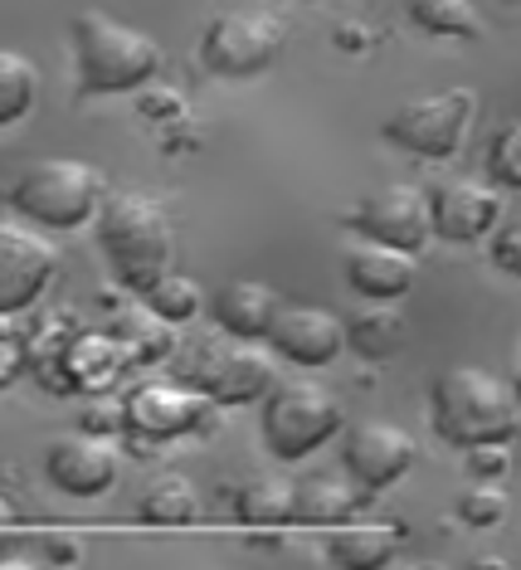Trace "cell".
<instances>
[{
    "instance_id": "obj_30",
    "label": "cell",
    "mask_w": 521,
    "mask_h": 570,
    "mask_svg": "<svg viewBox=\"0 0 521 570\" xmlns=\"http://www.w3.org/2000/svg\"><path fill=\"white\" fill-rule=\"evenodd\" d=\"M468 463H473L478 478H498L507 469V453L502 444H468Z\"/></svg>"
},
{
    "instance_id": "obj_31",
    "label": "cell",
    "mask_w": 521,
    "mask_h": 570,
    "mask_svg": "<svg viewBox=\"0 0 521 570\" xmlns=\"http://www.w3.org/2000/svg\"><path fill=\"white\" fill-rule=\"evenodd\" d=\"M83 430H94V434L122 430V405H112V400H102V405H88L83 410Z\"/></svg>"
},
{
    "instance_id": "obj_23",
    "label": "cell",
    "mask_w": 521,
    "mask_h": 570,
    "mask_svg": "<svg viewBox=\"0 0 521 570\" xmlns=\"http://www.w3.org/2000/svg\"><path fill=\"white\" fill-rule=\"evenodd\" d=\"M141 522H151V527H186L195 522V488H190V478H180V473H161V478H151L147 492H141Z\"/></svg>"
},
{
    "instance_id": "obj_2",
    "label": "cell",
    "mask_w": 521,
    "mask_h": 570,
    "mask_svg": "<svg viewBox=\"0 0 521 570\" xmlns=\"http://www.w3.org/2000/svg\"><path fill=\"white\" fill-rule=\"evenodd\" d=\"M434 430L449 444H507L517 434V395L483 366H453L434 381Z\"/></svg>"
},
{
    "instance_id": "obj_11",
    "label": "cell",
    "mask_w": 521,
    "mask_h": 570,
    "mask_svg": "<svg viewBox=\"0 0 521 570\" xmlns=\"http://www.w3.org/2000/svg\"><path fill=\"white\" fill-rule=\"evenodd\" d=\"M215 414V400L205 391H195L186 381H147L127 395L122 405V424H132L147 439H176V434H195L205 430Z\"/></svg>"
},
{
    "instance_id": "obj_25",
    "label": "cell",
    "mask_w": 521,
    "mask_h": 570,
    "mask_svg": "<svg viewBox=\"0 0 521 570\" xmlns=\"http://www.w3.org/2000/svg\"><path fill=\"white\" fill-rule=\"evenodd\" d=\"M35 94H39L35 63L16 55V49H0V127L20 122L35 108Z\"/></svg>"
},
{
    "instance_id": "obj_12",
    "label": "cell",
    "mask_w": 521,
    "mask_h": 570,
    "mask_svg": "<svg viewBox=\"0 0 521 570\" xmlns=\"http://www.w3.org/2000/svg\"><path fill=\"white\" fill-rule=\"evenodd\" d=\"M429 200V235L449 239V244H478L492 235V225L502 219V190L492 180L473 176H453L439 180Z\"/></svg>"
},
{
    "instance_id": "obj_21",
    "label": "cell",
    "mask_w": 521,
    "mask_h": 570,
    "mask_svg": "<svg viewBox=\"0 0 521 570\" xmlns=\"http://www.w3.org/2000/svg\"><path fill=\"white\" fill-rule=\"evenodd\" d=\"M171 322L166 317H156L147 303H127L122 313L112 317V342L122 346L127 356H137V361H166L176 352V342H171Z\"/></svg>"
},
{
    "instance_id": "obj_8",
    "label": "cell",
    "mask_w": 521,
    "mask_h": 570,
    "mask_svg": "<svg viewBox=\"0 0 521 570\" xmlns=\"http://www.w3.org/2000/svg\"><path fill=\"white\" fill-rule=\"evenodd\" d=\"M473 108H478L473 88H444V94L414 98V102H405V108L390 112L385 137L395 141L400 151H410V157L449 161L453 151L463 147V132H468V122H473Z\"/></svg>"
},
{
    "instance_id": "obj_18",
    "label": "cell",
    "mask_w": 521,
    "mask_h": 570,
    "mask_svg": "<svg viewBox=\"0 0 521 570\" xmlns=\"http://www.w3.org/2000/svg\"><path fill=\"white\" fill-rule=\"evenodd\" d=\"M361 508V488L342 473H312L293 483V522L307 527H336Z\"/></svg>"
},
{
    "instance_id": "obj_4",
    "label": "cell",
    "mask_w": 521,
    "mask_h": 570,
    "mask_svg": "<svg viewBox=\"0 0 521 570\" xmlns=\"http://www.w3.org/2000/svg\"><path fill=\"white\" fill-rule=\"evenodd\" d=\"M176 371L180 381L195 385L215 400V405H249V400H264L268 385L278 381L273 371V356L258 342H244V336H190V342H176Z\"/></svg>"
},
{
    "instance_id": "obj_33",
    "label": "cell",
    "mask_w": 521,
    "mask_h": 570,
    "mask_svg": "<svg viewBox=\"0 0 521 570\" xmlns=\"http://www.w3.org/2000/svg\"><path fill=\"white\" fill-rule=\"evenodd\" d=\"M171 102H180L176 94H151L147 98V112H151V118H161V112H171Z\"/></svg>"
},
{
    "instance_id": "obj_22",
    "label": "cell",
    "mask_w": 521,
    "mask_h": 570,
    "mask_svg": "<svg viewBox=\"0 0 521 570\" xmlns=\"http://www.w3.org/2000/svg\"><path fill=\"white\" fill-rule=\"evenodd\" d=\"M234 512H239L244 527L273 531V527H288L293 522V483L283 473H258L239 488L234 498Z\"/></svg>"
},
{
    "instance_id": "obj_35",
    "label": "cell",
    "mask_w": 521,
    "mask_h": 570,
    "mask_svg": "<svg viewBox=\"0 0 521 570\" xmlns=\"http://www.w3.org/2000/svg\"><path fill=\"white\" fill-rule=\"evenodd\" d=\"M10 527H16V508H10V502L0 498V531H10Z\"/></svg>"
},
{
    "instance_id": "obj_24",
    "label": "cell",
    "mask_w": 521,
    "mask_h": 570,
    "mask_svg": "<svg viewBox=\"0 0 521 570\" xmlns=\"http://www.w3.org/2000/svg\"><path fill=\"white\" fill-rule=\"evenodd\" d=\"M141 303H147L156 317L171 322V327H180V322H190L205 307V293H200V283H195V278L176 274V268H166L161 278L141 288Z\"/></svg>"
},
{
    "instance_id": "obj_19",
    "label": "cell",
    "mask_w": 521,
    "mask_h": 570,
    "mask_svg": "<svg viewBox=\"0 0 521 570\" xmlns=\"http://www.w3.org/2000/svg\"><path fill=\"white\" fill-rule=\"evenodd\" d=\"M400 547V531L390 522H336L327 537V561L342 570H375L390 566V556Z\"/></svg>"
},
{
    "instance_id": "obj_1",
    "label": "cell",
    "mask_w": 521,
    "mask_h": 570,
    "mask_svg": "<svg viewBox=\"0 0 521 570\" xmlns=\"http://www.w3.org/2000/svg\"><path fill=\"white\" fill-rule=\"evenodd\" d=\"M98 244L108 258L112 278L122 288L141 293L147 283H156L171 268V219L141 190H117V196L98 200Z\"/></svg>"
},
{
    "instance_id": "obj_14",
    "label": "cell",
    "mask_w": 521,
    "mask_h": 570,
    "mask_svg": "<svg viewBox=\"0 0 521 570\" xmlns=\"http://www.w3.org/2000/svg\"><path fill=\"white\" fill-rule=\"evenodd\" d=\"M264 342L278 356L297 361V366H327V361L346 352L342 317H332L327 307H307V303H283L268 322Z\"/></svg>"
},
{
    "instance_id": "obj_15",
    "label": "cell",
    "mask_w": 521,
    "mask_h": 570,
    "mask_svg": "<svg viewBox=\"0 0 521 570\" xmlns=\"http://www.w3.org/2000/svg\"><path fill=\"white\" fill-rule=\"evenodd\" d=\"M351 225H356L361 239H375V244H390V249L414 254L429 239V200L414 186H385L356 205Z\"/></svg>"
},
{
    "instance_id": "obj_26",
    "label": "cell",
    "mask_w": 521,
    "mask_h": 570,
    "mask_svg": "<svg viewBox=\"0 0 521 570\" xmlns=\"http://www.w3.org/2000/svg\"><path fill=\"white\" fill-rule=\"evenodd\" d=\"M410 20L439 40H473L478 35L473 0H410Z\"/></svg>"
},
{
    "instance_id": "obj_6",
    "label": "cell",
    "mask_w": 521,
    "mask_h": 570,
    "mask_svg": "<svg viewBox=\"0 0 521 570\" xmlns=\"http://www.w3.org/2000/svg\"><path fill=\"white\" fill-rule=\"evenodd\" d=\"M342 430V400L312 381H273L264 400V444L273 459H307Z\"/></svg>"
},
{
    "instance_id": "obj_16",
    "label": "cell",
    "mask_w": 521,
    "mask_h": 570,
    "mask_svg": "<svg viewBox=\"0 0 521 570\" xmlns=\"http://www.w3.org/2000/svg\"><path fill=\"white\" fill-rule=\"evenodd\" d=\"M346 278L361 297L395 303V297H405L410 283H414V254L390 249V244H375V239H361L346 249Z\"/></svg>"
},
{
    "instance_id": "obj_7",
    "label": "cell",
    "mask_w": 521,
    "mask_h": 570,
    "mask_svg": "<svg viewBox=\"0 0 521 570\" xmlns=\"http://www.w3.org/2000/svg\"><path fill=\"white\" fill-rule=\"evenodd\" d=\"M283 45H288V30H283L278 16H268V10H225V16L205 24L200 63L215 79H254L283 55Z\"/></svg>"
},
{
    "instance_id": "obj_20",
    "label": "cell",
    "mask_w": 521,
    "mask_h": 570,
    "mask_svg": "<svg viewBox=\"0 0 521 570\" xmlns=\"http://www.w3.org/2000/svg\"><path fill=\"white\" fill-rule=\"evenodd\" d=\"M346 332V346L351 352H361L366 361H385L400 352V336H405V317H400L395 303H375L366 297V307H361L351 322H342Z\"/></svg>"
},
{
    "instance_id": "obj_28",
    "label": "cell",
    "mask_w": 521,
    "mask_h": 570,
    "mask_svg": "<svg viewBox=\"0 0 521 570\" xmlns=\"http://www.w3.org/2000/svg\"><path fill=\"white\" fill-rule=\"evenodd\" d=\"M502 512H507V498H502L498 483H478L459 498V517L468 527H498Z\"/></svg>"
},
{
    "instance_id": "obj_29",
    "label": "cell",
    "mask_w": 521,
    "mask_h": 570,
    "mask_svg": "<svg viewBox=\"0 0 521 570\" xmlns=\"http://www.w3.org/2000/svg\"><path fill=\"white\" fill-rule=\"evenodd\" d=\"M488 249H492V264H498L502 274H517V268H521V235H517V219H498V225H492Z\"/></svg>"
},
{
    "instance_id": "obj_10",
    "label": "cell",
    "mask_w": 521,
    "mask_h": 570,
    "mask_svg": "<svg viewBox=\"0 0 521 570\" xmlns=\"http://www.w3.org/2000/svg\"><path fill=\"white\" fill-rule=\"evenodd\" d=\"M414 459H420V444L395 420H356L342 439V469L361 492L390 488L395 478L410 473Z\"/></svg>"
},
{
    "instance_id": "obj_13",
    "label": "cell",
    "mask_w": 521,
    "mask_h": 570,
    "mask_svg": "<svg viewBox=\"0 0 521 570\" xmlns=\"http://www.w3.org/2000/svg\"><path fill=\"white\" fill-rule=\"evenodd\" d=\"M117 463L122 453L108 434H94V430H78V434H59L55 444L45 449V473L49 483L69 498H98L117 483Z\"/></svg>"
},
{
    "instance_id": "obj_5",
    "label": "cell",
    "mask_w": 521,
    "mask_h": 570,
    "mask_svg": "<svg viewBox=\"0 0 521 570\" xmlns=\"http://www.w3.org/2000/svg\"><path fill=\"white\" fill-rule=\"evenodd\" d=\"M98 200H102V171L94 161H78V157H45V161L24 166L16 190H10L16 215L39 229L88 225Z\"/></svg>"
},
{
    "instance_id": "obj_17",
    "label": "cell",
    "mask_w": 521,
    "mask_h": 570,
    "mask_svg": "<svg viewBox=\"0 0 521 570\" xmlns=\"http://www.w3.org/2000/svg\"><path fill=\"white\" fill-rule=\"evenodd\" d=\"M283 307V297L268 288V283L254 278H234L215 293V322L225 336H244V342H264L273 313Z\"/></svg>"
},
{
    "instance_id": "obj_3",
    "label": "cell",
    "mask_w": 521,
    "mask_h": 570,
    "mask_svg": "<svg viewBox=\"0 0 521 570\" xmlns=\"http://www.w3.org/2000/svg\"><path fill=\"white\" fill-rule=\"evenodd\" d=\"M73 59L83 94H132V88L151 83V73L161 69L156 40L102 16V10H78L73 16Z\"/></svg>"
},
{
    "instance_id": "obj_34",
    "label": "cell",
    "mask_w": 521,
    "mask_h": 570,
    "mask_svg": "<svg viewBox=\"0 0 521 570\" xmlns=\"http://www.w3.org/2000/svg\"><path fill=\"white\" fill-rule=\"evenodd\" d=\"M49 556H55V561H78V547H69V541H55Z\"/></svg>"
},
{
    "instance_id": "obj_27",
    "label": "cell",
    "mask_w": 521,
    "mask_h": 570,
    "mask_svg": "<svg viewBox=\"0 0 521 570\" xmlns=\"http://www.w3.org/2000/svg\"><path fill=\"white\" fill-rule=\"evenodd\" d=\"M488 180L492 186H502V190H517L521 186V127L517 122H507L498 141H492V151H488Z\"/></svg>"
},
{
    "instance_id": "obj_9",
    "label": "cell",
    "mask_w": 521,
    "mask_h": 570,
    "mask_svg": "<svg viewBox=\"0 0 521 570\" xmlns=\"http://www.w3.org/2000/svg\"><path fill=\"white\" fill-rule=\"evenodd\" d=\"M59 274V249L49 239V229L30 225V219H0V317H16L39 293L49 288V278Z\"/></svg>"
},
{
    "instance_id": "obj_32",
    "label": "cell",
    "mask_w": 521,
    "mask_h": 570,
    "mask_svg": "<svg viewBox=\"0 0 521 570\" xmlns=\"http://www.w3.org/2000/svg\"><path fill=\"white\" fill-rule=\"evenodd\" d=\"M20 366H24V346H20L10 332H0V391H6V385L16 381Z\"/></svg>"
}]
</instances>
